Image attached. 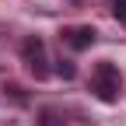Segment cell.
<instances>
[{
    "label": "cell",
    "mask_w": 126,
    "mask_h": 126,
    "mask_svg": "<svg viewBox=\"0 0 126 126\" xmlns=\"http://www.w3.org/2000/svg\"><path fill=\"white\" fill-rule=\"evenodd\" d=\"M91 91H94V98L105 102V105H116L123 98V74L112 60H102V63H94V70H91Z\"/></svg>",
    "instance_id": "obj_1"
},
{
    "label": "cell",
    "mask_w": 126,
    "mask_h": 126,
    "mask_svg": "<svg viewBox=\"0 0 126 126\" xmlns=\"http://www.w3.org/2000/svg\"><path fill=\"white\" fill-rule=\"evenodd\" d=\"M21 60H25V67L32 70L42 81V77H49V60H46V42L39 39V35H32V39H25L21 42Z\"/></svg>",
    "instance_id": "obj_2"
},
{
    "label": "cell",
    "mask_w": 126,
    "mask_h": 126,
    "mask_svg": "<svg viewBox=\"0 0 126 126\" xmlns=\"http://www.w3.org/2000/svg\"><path fill=\"white\" fill-rule=\"evenodd\" d=\"M60 39L70 46L74 53H84L94 46V39H98V32H94L91 25H77V28H67V32H60Z\"/></svg>",
    "instance_id": "obj_3"
},
{
    "label": "cell",
    "mask_w": 126,
    "mask_h": 126,
    "mask_svg": "<svg viewBox=\"0 0 126 126\" xmlns=\"http://www.w3.org/2000/svg\"><path fill=\"white\" fill-rule=\"evenodd\" d=\"M35 123H39V126H67V123H63V119H60V116L53 112V109H42Z\"/></svg>",
    "instance_id": "obj_4"
},
{
    "label": "cell",
    "mask_w": 126,
    "mask_h": 126,
    "mask_svg": "<svg viewBox=\"0 0 126 126\" xmlns=\"http://www.w3.org/2000/svg\"><path fill=\"white\" fill-rule=\"evenodd\" d=\"M109 11H112L116 14V18L126 25V0H109Z\"/></svg>",
    "instance_id": "obj_5"
},
{
    "label": "cell",
    "mask_w": 126,
    "mask_h": 126,
    "mask_svg": "<svg viewBox=\"0 0 126 126\" xmlns=\"http://www.w3.org/2000/svg\"><path fill=\"white\" fill-rule=\"evenodd\" d=\"M56 74H60V77H67V81H70V77H74L77 70H74V63H67V60H63L60 67H56Z\"/></svg>",
    "instance_id": "obj_6"
}]
</instances>
